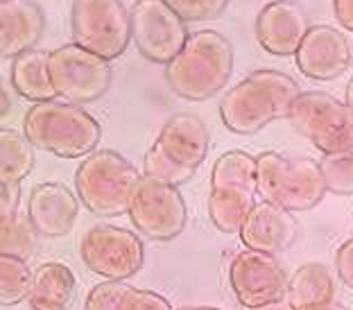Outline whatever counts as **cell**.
<instances>
[{"instance_id":"cell-19","label":"cell","mask_w":353,"mask_h":310,"mask_svg":"<svg viewBox=\"0 0 353 310\" xmlns=\"http://www.w3.org/2000/svg\"><path fill=\"white\" fill-rule=\"evenodd\" d=\"M77 281L70 267L59 260L41 263L32 274L28 304L32 310H70L75 304Z\"/></svg>"},{"instance_id":"cell-2","label":"cell","mask_w":353,"mask_h":310,"mask_svg":"<svg viewBox=\"0 0 353 310\" xmlns=\"http://www.w3.org/2000/svg\"><path fill=\"white\" fill-rule=\"evenodd\" d=\"M231 68L234 50L227 37L215 30H199L165 66V79L181 98L206 100L227 84Z\"/></svg>"},{"instance_id":"cell-27","label":"cell","mask_w":353,"mask_h":310,"mask_svg":"<svg viewBox=\"0 0 353 310\" xmlns=\"http://www.w3.org/2000/svg\"><path fill=\"white\" fill-rule=\"evenodd\" d=\"M143 165H145V177L154 179V181H161V184H168V186H174V188L179 184H183V181H188L192 177V172H195V170L183 168V165L172 161V158L168 156L157 143L148 149L145 163Z\"/></svg>"},{"instance_id":"cell-36","label":"cell","mask_w":353,"mask_h":310,"mask_svg":"<svg viewBox=\"0 0 353 310\" xmlns=\"http://www.w3.org/2000/svg\"><path fill=\"white\" fill-rule=\"evenodd\" d=\"M252 310H294L288 301H276V304H268V306H261V308H252Z\"/></svg>"},{"instance_id":"cell-35","label":"cell","mask_w":353,"mask_h":310,"mask_svg":"<svg viewBox=\"0 0 353 310\" xmlns=\"http://www.w3.org/2000/svg\"><path fill=\"white\" fill-rule=\"evenodd\" d=\"M335 19L347 30H353V0H335L333 3Z\"/></svg>"},{"instance_id":"cell-11","label":"cell","mask_w":353,"mask_h":310,"mask_svg":"<svg viewBox=\"0 0 353 310\" xmlns=\"http://www.w3.org/2000/svg\"><path fill=\"white\" fill-rule=\"evenodd\" d=\"M188 30L165 0H141L132 12V39L143 57L170 63L188 41Z\"/></svg>"},{"instance_id":"cell-38","label":"cell","mask_w":353,"mask_h":310,"mask_svg":"<svg viewBox=\"0 0 353 310\" xmlns=\"http://www.w3.org/2000/svg\"><path fill=\"white\" fill-rule=\"evenodd\" d=\"M179 310H220V308H211V306H183Z\"/></svg>"},{"instance_id":"cell-30","label":"cell","mask_w":353,"mask_h":310,"mask_svg":"<svg viewBox=\"0 0 353 310\" xmlns=\"http://www.w3.org/2000/svg\"><path fill=\"white\" fill-rule=\"evenodd\" d=\"M170 7L183 23H192L218 19L227 10V3L224 0H172Z\"/></svg>"},{"instance_id":"cell-26","label":"cell","mask_w":353,"mask_h":310,"mask_svg":"<svg viewBox=\"0 0 353 310\" xmlns=\"http://www.w3.org/2000/svg\"><path fill=\"white\" fill-rule=\"evenodd\" d=\"M324 186L335 195H353V147L324 154L319 161Z\"/></svg>"},{"instance_id":"cell-3","label":"cell","mask_w":353,"mask_h":310,"mask_svg":"<svg viewBox=\"0 0 353 310\" xmlns=\"http://www.w3.org/2000/svg\"><path fill=\"white\" fill-rule=\"evenodd\" d=\"M23 134L39 149L63 158L91 154L102 136L100 123L91 114L63 100L32 105L23 118Z\"/></svg>"},{"instance_id":"cell-5","label":"cell","mask_w":353,"mask_h":310,"mask_svg":"<svg viewBox=\"0 0 353 310\" xmlns=\"http://www.w3.org/2000/svg\"><path fill=\"white\" fill-rule=\"evenodd\" d=\"M139 179L134 165L114 149L88 154L75 172V186L82 204L102 218L127 213Z\"/></svg>"},{"instance_id":"cell-29","label":"cell","mask_w":353,"mask_h":310,"mask_svg":"<svg viewBox=\"0 0 353 310\" xmlns=\"http://www.w3.org/2000/svg\"><path fill=\"white\" fill-rule=\"evenodd\" d=\"M127 292H130V285L123 281H104L88 292L84 310H120Z\"/></svg>"},{"instance_id":"cell-24","label":"cell","mask_w":353,"mask_h":310,"mask_svg":"<svg viewBox=\"0 0 353 310\" xmlns=\"http://www.w3.org/2000/svg\"><path fill=\"white\" fill-rule=\"evenodd\" d=\"M211 188H245L256 193V156L243 149L224 152L213 165Z\"/></svg>"},{"instance_id":"cell-33","label":"cell","mask_w":353,"mask_h":310,"mask_svg":"<svg viewBox=\"0 0 353 310\" xmlns=\"http://www.w3.org/2000/svg\"><path fill=\"white\" fill-rule=\"evenodd\" d=\"M335 269L342 283L353 290V240H347L335 254Z\"/></svg>"},{"instance_id":"cell-12","label":"cell","mask_w":353,"mask_h":310,"mask_svg":"<svg viewBox=\"0 0 353 310\" xmlns=\"http://www.w3.org/2000/svg\"><path fill=\"white\" fill-rule=\"evenodd\" d=\"M229 283L238 301L247 308H261L285 299L288 274L270 254L240 251L229 265Z\"/></svg>"},{"instance_id":"cell-21","label":"cell","mask_w":353,"mask_h":310,"mask_svg":"<svg viewBox=\"0 0 353 310\" xmlns=\"http://www.w3.org/2000/svg\"><path fill=\"white\" fill-rule=\"evenodd\" d=\"M12 86L26 100L39 102L54 100V86L50 79V52L28 50L12 61Z\"/></svg>"},{"instance_id":"cell-6","label":"cell","mask_w":353,"mask_h":310,"mask_svg":"<svg viewBox=\"0 0 353 310\" xmlns=\"http://www.w3.org/2000/svg\"><path fill=\"white\" fill-rule=\"evenodd\" d=\"M73 43L102 59L120 57L132 39V12L116 0H77L70 10Z\"/></svg>"},{"instance_id":"cell-32","label":"cell","mask_w":353,"mask_h":310,"mask_svg":"<svg viewBox=\"0 0 353 310\" xmlns=\"http://www.w3.org/2000/svg\"><path fill=\"white\" fill-rule=\"evenodd\" d=\"M19 202H21L19 186L0 184V236H3L16 222V218H19Z\"/></svg>"},{"instance_id":"cell-37","label":"cell","mask_w":353,"mask_h":310,"mask_svg":"<svg viewBox=\"0 0 353 310\" xmlns=\"http://www.w3.org/2000/svg\"><path fill=\"white\" fill-rule=\"evenodd\" d=\"M351 111H353V79L349 82V86H347V102H344Z\"/></svg>"},{"instance_id":"cell-7","label":"cell","mask_w":353,"mask_h":310,"mask_svg":"<svg viewBox=\"0 0 353 310\" xmlns=\"http://www.w3.org/2000/svg\"><path fill=\"white\" fill-rule=\"evenodd\" d=\"M288 118L324 154L353 147V111L331 93H299Z\"/></svg>"},{"instance_id":"cell-8","label":"cell","mask_w":353,"mask_h":310,"mask_svg":"<svg viewBox=\"0 0 353 310\" xmlns=\"http://www.w3.org/2000/svg\"><path fill=\"white\" fill-rule=\"evenodd\" d=\"M50 79L59 100L84 105L107 93L111 84V66L98 54L75 43H66L50 52Z\"/></svg>"},{"instance_id":"cell-4","label":"cell","mask_w":353,"mask_h":310,"mask_svg":"<svg viewBox=\"0 0 353 310\" xmlns=\"http://www.w3.org/2000/svg\"><path fill=\"white\" fill-rule=\"evenodd\" d=\"M256 190L268 202L296 213L312 209L326 193L319 163L308 156L263 152L256 156Z\"/></svg>"},{"instance_id":"cell-22","label":"cell","mask_w":353,"mask_h":310,"mask_svg":"<svg viewBox=\"0 0 353 310\" xmlns=\"http://www.w3.org/2000/svg\"><path fill=\"white\" fill-rule=\"evenodd\" d=\"M254 206V193L245 188H211L208 195V216L222 234H240Z\"/></svg>"},{"instance_id":"cell-23","label":"cell","mask_w":353,"mask_h":310,"mask_svg":"<svg viewBox=\"0 0 353 310\" xmlns=\"http://www.w3.org/2000/svg\"><path fill=\"white\" fill-rule=\"evenodd\" d=\"M34 168V145L26 134L0 130V184L19 186Z\"/></svg>"},{"instance_id":"cell-18","label":"cell","mask_w":353,"mask_h":310,"mask_svg":"<svg viewBox=\"0 0 353 310\" xmlns=\"http://www.w3.org/2000/svg\"><path fill=\"white\" fill-rule=\"evenodd\" d=\"M154 143L172 161L195 170L208 152V130L197 116L176 114L163 125Z\"/></svg>"},{"instance_id":"cell-20","label":"cell","mask_w":353,"mask_h":310,"mask_svg":"<svg viewBox=\"0 0 353 310\" xmlns=\"http://www.w3.org/2000/svg\"><path fill=\"white\" fill-rule=\"evenodd\" d=\"M285 301L294 310H317L335 304V276L322 263L301 265L288 279Z\"/></svg>"},{"instance_id":"cell-39","label":"cell","mask_w":353,"mask_h":310,"mask_svg":"<svg viewBox=\"0 0 353 310\" xmlns=\"http://www.w3.org/2000/svg\"><path fill=\"white\" fill-rule=\"evenodd\" d=\"M317 310H347V308H342L338 304H331V306H324V308H317Z\"/></svg>"},{"instance_id":"cell-28","label":"cell","mask_w":353,"mask_h":310,"mask_svg":"<svg viewBox=\"0 0 353 310\" xmlns=\"http://www.w3.org/2000/svg\"><path fill=\"white\" fill-rule=\"evenodd\" d=\"M37 236L39 234L34 231V227L30 225L28 216H19L14 225L0 236V254H3V256L28 260L32 254L37 251V245H39Z\"/></svg>"},{"instance_id":"cell-14","label":"cell","mask_w":353,"mask_h":310,"mask_svg":"<svg viewBox=\"0 0 353 310\" xmlns=\"http://www.w3.org/2000/svg\"><path fill=\"white\" fill-rule=\"evenodd\" d=\"M296 231L299 227L290 211L272 202H261L247 216L243 229H240V240L247 249L276 256L294 242Z\"/></svg>"},{"instance_id":"cell-15","label":"cell","mask_w":353,"mask_h":310,"mask_svg":"<svg viewBox=\"0 0 353 310\" xmlns=\"http://www.w3.org/2000/svg\"><path fill=\"white\" fill-rule=\"evenodd\" d=\"M77 213V197L63 184H39L32 188L28 200V220L39 236H66L75 225Z\"/></svg>"},{"instance_id":"cell-13","label":"cell","mask_w":353,"mask_h":310,"mask_svg":"<svg viewBox=\"0 0 353 310\" xmlns=\"http://www.w3.org/2000/svg\"><path fill=\"white\" fill-rule=\"evenodd\" d=\"M351 48L340 30L328 25H315L308 30L296 50V66L303 75L319 82L340 77L349 68Z\"/></svg>"},{"instance_id":"cell-16","label":"cell","mask_w":353,"mask_h":310,"mask_svg":"<svg viewBox=\"0 0 353 310\" xmlns=\"http://www.w3.org/2000/svg\"><path fill=\"white\" fill-rule=\"evenodd\" d=\"M308 19L290 3H270L256 19L259 43L272 54H296L303 37L308 34Z\"/></svg>"},{"instance_id":"cell-31","label":"cell","mask_w":353,"mask_h":310,"mask_svg":"<svg viewBox=\"0 0 353 310\" xmlns=\"http://www.w3.org/2000/svg\"><path fill=\"white\" fill-rule=\"evenodd\" d=\"M120 310H172V304L165 297L157 295L152 290H136L130 288L125 295Z\"/></svg>"},{"instance_id":"cell-34","label":"cell","mask_w":353,"mask_h":310,"mask_svg":"<svg viewBox=\"0 0 353 310\" xmlns=\"http://www.w3.org/2000/svg\"><path fill=\"white\" fill-rule=\"evenodd\" d=\"M14 86H10L0 77V130H5V125L12 121L16 111V98H14Z\"/></svg>"},{"instance_id":"cell-17","label":"cell","mask_w":353,"mask_h":310,"mask_svg":"<svg viewBox=\"0 0 353 310\" xmlns=\"http://www.w3.org/2000/svg\"><path fill=\"white\" fill-rule=\"evenodd\" d=\"M43 12L30 0H0V57L16 59L34 50L43 34Z\"/></svg>"},{"instance_id":"cell-9","label":"cell","mask_w":353,"mask_h":310,"mask_svg":"<svg viewBox=\"0 0 353 310\" xmlns=\"http://www.w3.org/2000/svg\"><path fill=\"white\" fill-rule=\"evenodd\" d=\"M79 256L93 274L109 281H125L143 267L145 251L141 238L130 229L95 225L79 242Z\"/></svg>"},{"instance_id":"cell-1","label":"cell","mask_w":353,"mask_h":310,"mask_svg":"<svg viewBox=\"0 0 353 310\" xmlns=\"http://www.w3.org/2000/svg\"><path fill=\"white\" fill-rule=\"evenodd\" d=\"M299 86L279 70H254L250 77L238 82L220 102L224 125L236 134H254L276 118H288Z\"/></svg>"},{"instance_id":"cell-10","label":"cell","mask_w":353,"mask_h":310,"mask_svg":"<svg viewBox=\"0 0 353 310\" xmlns=\"http://www.w3.org/2000/svg\"><path fill=\"white\" fill-rule=\"evenodd\" d=\"M130 218L134 227L152 240H172L186 227V204L174 186L141 177L130 200Z\"/></svg>"},{"instance_id":"cell-25","label":"cell","mask_w":353,"mask_h":310,"mask_svg":"<svg viewBox=\"0 0 353 310\" xmlns=\"http://www.w3.org/2000/svg\"><path fill=\"white\" fill-rule=\"evenodd\" d=\"M32 274L28 260L0 254V306H16L28 299Z\"/></svg>"}]
</instances>
